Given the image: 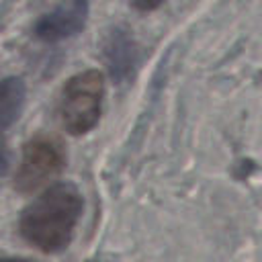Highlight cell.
I'll return each mask as SVG.
<instances>
[{
    "label": "cell",
    "mask_w": 262,
    "mask_h": 262,
    "mask_svg": "<svg viewBox=\"0 0 262 262\" xmlns=\"http://www.w3.org/2000/svg\"><path fill=\"white\" fill-rule=\"evenodd\" d=\"M82 2H86V0H82Z\"/></svg>",
    "instance_id": "ba28073f"
},
{
    "label": "cell",
    "mask_w": 262,
    "mask_h": 262,
    "mask_svg": "<svg viewBox=\"0 0 262 262\" xmlns=\"http://www.w3.org/2000/svg\"><path fill=\"white\" fill-rule=\"evenodd\" d=\"M86 18V2L74 0L72 6L68 8H57L49 14H45L37 25H35V35L43 41H57L76 35L84 27Z\"/></svg>",
    "instance_id": "277c9868"
},
{
    "label": "cell",
    "mask_w": 262,
    "mask_h": 262,
    "mask_svg": "<svg viewBox=\"0 0 262 262\" xmlns=\"http://www.w3.org/2000/svg\"><path fill=\"white\" fill-rule=\"evenodd\" d=\"M104 96V78L98 70H86L72 76L59 96V119L70 135L92 131L100 119Z\"/></svg>",
    "instance_id": "7a4b0ae2"
},
{
    "label": "cell",
    "mask_w": 262,
    "mask_h": 262,
    "mask_svg": "<svg viewBox=\"0 0 262 262\" xmlns=\"http://www.w3.org/2000/svg\"><path fill=\"white\" fill-rule=\"evenodd\" d=\"M2 262H29V260H16V258H4Z\"/></svg>",
    "instance_id": "52a82bcc"
},
{
    "label": "cell",
    "mask_w": 262,
    "mask_h": 262,
    "mask_svg": "<svg viewBox=\"0 0 262 262\" xmlns=\"http://www.w3.org/2000/svg\"><path fill=\"white\" fill-rule=\"evenodd\" d=\"M82 207L84 201L74 182L51 184L20 213L18 233L45 254L61 252L72 242Z\"/></svg>",
    "instance_id": "6da1fadb"
},
{
    "label": "cell",
    "mask_w": 262,
    "mask_h": 262,
    "mask_svg": "<svg viewBox=\"0 0 262 262\" xmlns=\"http://www.w3.org/2000/svg\"><path fill=\"white\" fill-rule=\"evenodd\" d=\"M162 2H164V0H131L133 8H137V10H154V8H158Z\"/></svg>",
    "instance_id": "8992f818"
},
{
    "label": "cell",
    "mask_w": 262,
    "mask_h": 262,
    "mask_svg": "<svg viewBox=\"0 0 262 262\" xmlns=\"http://www.w3.org/2000/svg\"><path fill=\"white\" fill-rule=\"evenodd\" d=\"M25 84L20 78H6L2 80L0 86V115H2V125L8 129L12 121L20 115V108L25 104Z\"/></svg>",
    "instance_id": "5b68a950"
},
{
    "label": "cell",
    "mask_w": 262,
    "mask_h": 262,
    "mask_svg": "<svg viewBox=\"0 0 262 262\" xmlns=\"http://www.w3.org/2000/svg\"><path fill=\"white\" fill-rule=\"evenodd\" d=\"M66 166V145L55 135H35L20 151L14 174L18 192H33L57 176Z\"/></svg>",
    "instance_id": "3957f363"
}]
</instances>
